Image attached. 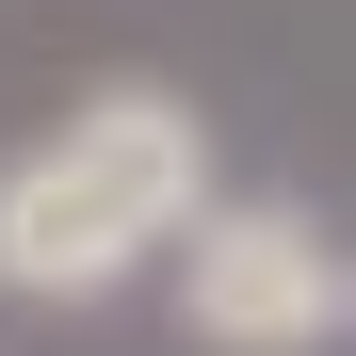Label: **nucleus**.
Returning a JSON list of instances; mask_svg holds the SVG:
<instances>
[{"mask_svg": "<svg viewBox=\"0 0 356 356\" xmlns=\"http://www.w3.org/2000/svg\"><path fill=\"white\" fill-rule=\"evenodd\" d=\"M211 211V130L146 81L81 97L17 178H0V291H113Z\"/></svg>", "mask_w": 356, "mask_h": 356, "instance_id": "obj_1", "label": "nucleus"}, {"mask_svg": "<svg viewBox=\"0 0 356 356\" xmlns=\"http://www.w3.org/2000/svg\"><path fill=\"white\" fill-rule=\"evenodd\" d=\"M178 308H195V340L227 356H324L356 275L308 211H195V259H178Z\"/></svg>", "mask_w": 356, "mask_h": 356, "instance_id": "obj_2", "label": "nucleus"}]
</instances>
